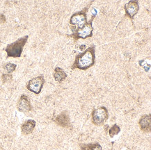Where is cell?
<instances>
[{"label":"cell","mask_w":151,"mask_h":150,"mask_svg":"<svg viewBox=\"0 0 151 150\" xmlns=\"http://www.w3.org/2000/svg\"><path fill=\"white\" fill-rule=\"evenodd\" d=\"M96 61V47L93 45L84 52L76 56L75 62L72 65V69H79L81 70H86L95 64Z\"/></svg>","instance_id":"obj_1"},{"label":"cell","mask_w":151,"mask_h":150,"mask_svg":"<svg viewBox=\"0 0 151 150\" xmlns=\"http://www.w3.org/2000/svg\"><path fill=\"white\" fill-rule=\"evenodd\" d=\"M80 148L82 150H102V147L99 143L81 144Z\"/></svg>","instance_id":"obj_13"},{"label":"cell","mask_w":151,"mask_h":150,"mask_svg":"<svg viewBox=\"0 0 151 150\" xmlns=\"http://www.w3.org/2000/svg\"><path fill=\"white\" fill-rule=\"evenodd\" d=\"M121 131V129L117 124H114L112 127L110 129L109 131V134L110 137L113 138L114 136H116L117 134H119V132Z\"/></svg>","instance_id":"obj_14"},{"label":"cell","mask_w":151,"mask_h":150,"mask_svg":"<svg viewBox=\"0 0 151 150\" xmlns=\"http://www.w3.org/2000/svg\"><path fill=\"white\" fill-rule=\"evenodd\" d=\"M127 16L130 19H133L135 15L139 12V6L138 1H129L125 4L124 7Z\"/></svg>","instance_id":"obj_8"},{"label":"cell","mask_w":151,"mask_h":150,"mask_svg":"<svg viewBox=\"0 0 151 150\" xmlns=\"http://www.w3.org/2000/svg\"><path fill=\"white\" fill-rule=\"evenodd\" d=\"M139 126L141 129L145 132L150 131V115H146L143 116L139 120Z\"/></svg>","instance_id":"obj_11"},{"label":"cell","mask_w":151,"mask_h":150,"mask_svg":"<svg viewBox=\"0 0 151 150\" xmlns=\"http://www.w3.org/2000/svg\"><path fill=\"white\" fill-rule=\"evenodd\" d=\"M29 38V36H24L17 39L14 43L9 44L5 48L6 52L7 53V58H19L21 56L24 45H26Z\"/></svg>","instance_id":"obj_2"},{"label":"cell","mask_w":151,"mask_h":150,"mask_svg":"<svg viewBox=\"0 0 151 150\" xmlns=\"http://www.w3.org/2000/svg\"><path fill=\"white\" fill-rule=\"evenodd\" d=\"M36 126V121L33 120H29L23 123L22 125V133L24 135H29L32 134Z\"/></svg>","instance_id":"obj_10"},{"label":"cell","mask_w":151,"mask_h":150,"mask_svg":"<svg viewBox=\"0 0 151 150\" xmlns=\"http://www.w3.org/2000/svg\"><path fill=\"white\" fill-rule=\"evenodd\" d=\"M55 122L60 126L65 128H70V126L69 115L66 111H63L59 115H58L57 118H56Z\"/></svg>","instance_id":"obj_9"},{"label":"cell","mask_w":151,"mask_h":150,"mask_svg":"<svg viewBox=\"0 0 151 150\" xmlns=\"http://www.w3.org/2000/svg\"><path fill=\"white\" fill-rule=\"evenodd\" d=\"M109 113L107 109L104 106L95 109L92 113V122L95 125L101 126L107 120Z\"/></svg>","instance_id":"obj_4"},{"label":"cell","mask_w":151,"mask_h":150,"mask_svg":"<svg viewBox=\"0 0 151 150\" xmlns=\"http://www.w3.org/2000/svg\"><path fill=\"white\" fill-rule=\"evenodd\" d=\"M53 76L55 81H57L58 82H61L66 79L67 74L63 69L57 67L55 69V73H54Z\"/></svg>","instance_id":"obj_12"},{"label":"cell","mask_w":151,"mask_h":150,"mask_svg":"<svg viewBox=\"0 0 151 150\" xmlns=\"http://www.w3.org/2000/svg\"><path fill=\"white\" fill-rule=\"evenodd\" d=\"M93 3V1H91L89 4L83 9L81 11L75 13L71 16L70 20V24L71 25H77L78 26L77 27H80L84 25L85 23L87 22V11L91 4Z\"/></svg>","instance_id":"obj_5"},{"label":"cell","mask_w":151,"mask_h":150,"mask_svg":"<svg viewBox=\"0 0 151 150\" xmlns=\"http://www.w3.org/2000/svg\"><path fill=\"white\" fill-rule=\"evenodd\" d=\"M45 82V81L44 76L42 75H40V76L33 78L29 81L27 84V88L32 93L38 95L41 92Z\"/></svg>","instance_id":"obj_6"},{"label":"cell","mask_w":151,"mask_h":150,"mask_svg":"<svg viewBox=\"0 0 151 150\" xmlns=\"http://www.w3.org/2000/svg\"><path fill=\"white\" fill-rule=\"evenodd\" d=\"M5 69V70L9 73V74H11V73L14 72L15 70V69L17 68V65L14 64V63H6L4 67Z\"/></svg>","instance_id":"obj_15"},{"label":"cell","mask_w":151,"mask_h":150,"mask_svg":"<svg viewBox=\"0 0 151 150\" xmlns=\"http://www.w3.org/2000/svg\"><path fill=\"white\" fill-rule=\"evenodd\" d=\"M6 22V18L3 14H0V23H4Z\"/></svg>","instance_id":"obj_17"},{"label":"cell","mask_w":151,"mask_h":150,"mask_svg":"<svg viewBox=\"0 0 151 150\" xmlns=\"http://www.w3.org/2000/svg\"><path fill=\"white\" fill-rule=\"evenodd\" d=\"M95 16H96V15L93 16V18L91 19L89 22L85 23L83 26H80V27H77L75 29L72 28L73 34L71 35V37H73L75 40H78L79 38L86 39L87 38L92 37L93 31V21L94 20Z\"/></svg>","instance_id":"obj_3"},{"label":"cell","mask_w":151,"mask_h":150,"mask_svg":"<svg viewBox=\"0 0 151 150\" xmlns=\"http://www.w3.org/2000/svg\"><path fill=\"white\" fill-rule=\"evenodd\" d=\"M17 110L20 112L27 113L32 109V104L29 97L25 95H22L17 104Z\"/></svg>","instance_id":"obj_7"},{"label":"cell","mask_w":151,"mask_h":150,"mask_svg":"<svg viewBox=\"0 0 151 150\" xmlns=\"http://www.w3.org/2000/svg\"><path fill=\"white\" fill-rule=\"evenodd\" d=\"M1 78H2V81L4 83L8 82V81H11V79H12V74H9V73L4 74L2 75V76H1Z\"/></svg>","instance_id":"obj_16"}]
</instances>
